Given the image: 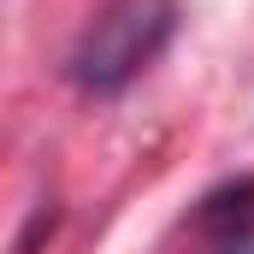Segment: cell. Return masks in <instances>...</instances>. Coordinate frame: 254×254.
<instances>
[{"label":"cell","instance_id":"7a4b0ae2","mask_svg":"<svg viewBox=\"0 0 254 254\" xmlns=\"http://www.w3.org/2000/svg\"><path fill=\"white\" fill-rule=\"evenodd\" d=\"M201 225L219 231L225 243H231V237H254V178H237V184L213 190L201 201Z\"/></svg>","mask_w":254,"mask_h":254},{"label":"cell","instance_id":"3957f363","mask_svg":"<svg viewBox=\"0 0 254 254\" xmlns=\"http://www.w3.org/2000/svg\"><path fill=\"white\" fill-rule=\"evenodd\" d=\"M219 254H254V237H231V243H219Z\"/></svg>","mask_w":254,"mask_h":254},{"label":"cell","instance_id":"6da1fadb","mask_svg":"<svg viewBox=\"0 0 254 254\" xmlns=\"http://www.w3.org/2000/svg\"><path fill=\"white\" fill-rule=\"evenodd\" d=\"M178 0H107L65 54V83L83 95H119L166 54Z\"/></svg>","mask_w":254,"mask_h":254}]
</instances>
